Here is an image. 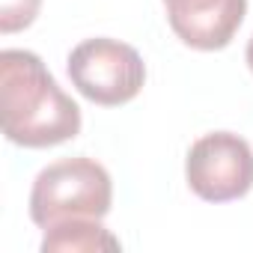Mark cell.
Here are the masks:
<instances>
[{
    "label": "cell",
    "mask_w": 253,
    "mask_h": 253,
    "mask_svg": "<svg viewBox=\"0 0 253 253\" xmlns=\"http://www.w3.org/2000/svg\"><path fill=\"white\" fill-rule=\"evenodd\" d=\"M173 33L197 51H220L238 33L247 0H164Z\"/></svg>",
    "instance_id": "5"
},
{
    "label": "cell",
    "mask_w": 253,
    "mask_h": 253,
    "mask_svg": "<svg viewBox=\"0 0 253 253\" xmlns=\"http://www.w3.org/2000/svg\"><path fill=\"white\" fill-rule=\"evenodd\" d=\"M247 66H250V72H253V36H250V42H247Z\"/></svg>",
    "instance_id": "8"
},
{
    "label": "cell",
    "mask_w": 253,
    "mask_h": 253,
    "mask_svg": "<svg viewBox=\"0 0 253 253\" xmlns=\"http://www.w3.org/2000/svg\"><path fill=\"white\" fill-rule=\"evenodd\" d=\"M191 191L206 203L241 200L253 188V149L232 131L203 134L185 158Z\"/></svg>",
    "instance_id": "4"
},
{
    "label": "cell",
    "mask_w": 253,
    "mask_h": 253,
    "mask_svg": "<svg viewBox=\"0 0 253 253\" xmlns=\"http://www.w3.org/2000/svg\"><path fill=\"white\" fill-rule=\"evenodd\" d=\"M45 253H98V250H119V238L110 235L95 217H72L51 229L42 238Z\"/></svg>",
    "instance_id": "6"
},
{
    "label": "cell",
    "mask_w": 253,
    "mask_h": 253,
    "mask_svg": "<svg viewBox=\"0 0 253 253\" xmlns=\"http://www.w3.org/2000/svg\"><path fill=\"white\" fill-rule=\"evenodd\" d=\"M42 0H0V33H18L39 15Z\"/></svg>",
    "instance_id": "7"
},
{
    "label": "cell",
    "mask_w": 253,
    "mask_h": 253,
    "mask_svg": "<svg viewBox=\"0 0 253 253\" xmlns=\"http://www.w3.org/2000/svg\"><path fill=\"white\" fill-rule=\"evenodd\" d=\"M69 78L72 86L101 107H119L137 98L146 84L143 57L119 39H84L69 54Z\"/></svg>",
    "instance_id": "3"
},
{
    "label": "cell",
    "mask_w": 253,
    "mask_h": 253,
    "mask_svg": "<svg viewBox=\"0 0 253 253\" xmlns=\"http://www.w3.org/2000/svg\"><path fill=\"white\" fill-rule=\"evenodd\" d=\"M113 203L110 173L92 158H63L48 164L30 191V217L36 226L51 229L72 217L101 220Z\"/></svg>",
    "instance_id": "2"
},
{
    "label": "cell",
    "mask_w": 253,
    "mask_h": 253,
    "mask_svg": "<svg viewBox=\"0 0 253 253\" xmlns=\"http://www.w3.org/2000/svg\"><path fill=\"white\" fill-rule=\"evenodd\" d=\"M0 110L6 140L24 149L60 146L81 131V107L33 51L6 48L0 54Z\"/></svg>",
    "instance_id": "1"
}]
</instances>
